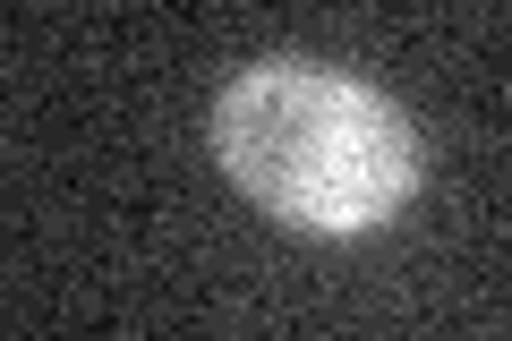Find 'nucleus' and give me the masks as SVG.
<instances>
[{"label": "nucleus", "mask_w": 512, "mask_h": 341, "mask_svg": "<svg viewBox=\"0 0 512 341\" xmlns=\"http://www.w3.org/2000/svg\"><path fill=\"white\" fill-rule=\"evenodd\" d=\"M214 154L239 197L316 239H359L410 205L419 128L393 94L325 60H256L214 103Z\"/></svg>", "instance_id": "f257e3e1"}]
</instances>
